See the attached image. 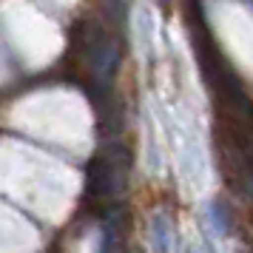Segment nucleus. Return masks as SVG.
I'll return each mask as SVG.
<instances>
[{"label": "nucleus", "mask_w": 253, "mask_h": 253, "mask_svg": "<svg viewBox=\"0 0 253 253\" xmlns=\"http://www.w3.org/2000/svg\"><path fill=\"white\" fill-rule=\"evenodd\" d=\"M80 173L26 142L0 139V194L46 222H63L74 208Z\"/></svg>", "instance_id": "nucleus-1"}, {"label": "nucleus", "mask_w": 253, "mask_h": 253, "mask_svg": "<svg viewBox=\"0 0 253 253\" xmlns=\"http://www.w3.org/2000/svg\"><path fill=\"white\" fill-rule=\"evenodd\" d=\"M40 233L17 211L0 202V253H37Z\"/></svg>", "instance_id": "nucleus-4"}, {"label": "nucleus", "mask_w": 253, "mask_h": 253, "mask_svg": "<svg viewBox=\"0 0 253 253\" xmlns=\"http://www.w3.org/2000/svg\"><path fill=\"white\" fill-rule=\"evenodd\" d=\"M0 32L26 69H46L63 51L60 26L32 0H0Z\"/></svg>", "instance_id": "nucleus-3"}, {"label": "nucleus", "mask_w": 253, "mask_h": 253, "mask_svg": "<svg viewBox=\"0 0 253 253\" xmlns=\"http://www.w3.org/2000/svg\"><path fill=\"white\" fill-rule=\"evenodd\" d=\"M9 80V63H6V54H3V48H0V83Z\"/></svg>", "instance_id": "nucleus-5"}, {"label": "nucleus", "mask_w": 253, "mask_h": 253, "mask_svg": "<svg viewBox=\"0 0 253 253\" xmlns=\"http://www.w3.org/2000/svg\"><path fill=\"white\" fill-rule=\"evenodd\" d=\"M9 126L20 134L60 145L74 154L91 148V114L80 94L69 88H43L26 94L9 108Z\"/></svg>", "instance_id": "nucleus-2"}, {"label": "nucleus", "mask_w": 253, "mask_h": 253, "mask_svg": "<svg viewBox=\"0 0 253 253\" xmlns=\"http://www.w3.org/2000/svg\"><path fill=\"white\" fill-rule=\"evenodd\" d=\"M48 3H54V6H63V9H69V6H74L77 0H48Z\"/></svg>", "instance_id": "nucleus-6"}]
</instances>
